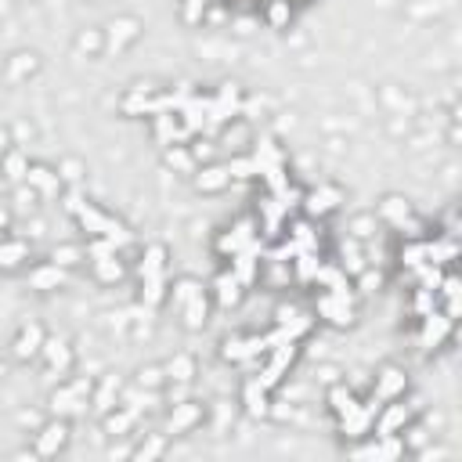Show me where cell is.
Segmentation results:
<instances>
[{
  "instance_id": "40",
  "label": "cell",
  "mask_w": 462,
  "mask_h": 462,
  "mask_svg": "<svg viewBox=\"0 0 462 462\" xmlns=\"http://www.w3.org/2000/svg\"><path fill=\"white\" fill-rule=\"evenodd\" d=\"M170 375L184 383L188 375H192V358H174V362H170Z\"/></svg>"
},
{
  "instance_id": "24",
  "label": "cell",
  "mask_w": 462,
  "mask_h": 462,
  "mask_svg": "<svg viewBox=\"0 0 462 462\" xmlns=\"http://www.w3.org/2000/svg\"><path fill=\"white\" fill-rule=\"evenodd\" d=\"M260 209H264V217H267V235H278V224H282V214H285V206L271 195V199H264L260 202Z\"/></svg>"
},
{
  "instance_id": "12",
  "label": "cell",
  "mask_w": 462,
  "mask_h": 462,
  "mask_svg": "<svg viewBox=\"0 0 462 462\" xmlns=\"http://www.w3.org/2000/svg\"><path fill=\"white\" fill-rule=\"evenodd\" d=\"M401 440H394V437H383V445H372V448H358L354 452V459H375V462H394V459H401Z\"/></svg>"
},
{
  "instance_id": "7",
  "label": "cell",
  "mask_w": 462,
  "mask_h": 462,
  "mask_svg": "<svg viewBox=\"0 0 462 462\" xmlns=\"http://www.w3.org/2000/svg\"><path fill=\"white\" fill-rule=\"evenodd\" d=\"M452 332V318L448 314H426V325H423V336H419V343H423L426 350H433V347H440L445 343V336Z\"/></svg>"
},
{
  "instance_id": "25",
  "label": "cell",
  "mask_w": 462,
  "mask_h": 462,
  "mask_svg": "<svg viewBox=\"0 0 462 462\" xmlns=\"http://www.w3.org/2000/svg\"><path fill=\"white\" fill-rule=\"evenodd\" d=\"M257 163H260V174L267 170V166H278L282 163V152H278V144L271 141V137H264L260 141V149H257V156H253Z\"/></svg>"
},
{
  "instance_id": "19",
  "label": "cell",
  "mask_w": 462,
  "mask_h": 462,
  "mask_svg": "<svg viewBox=\"0 0 462 462\" xmlns=\"http://www.w3.org/2000/svg\"><path fill=\"white\" fill-rule=\"evenodd\" d=\"M199 415H202V408H199V405H177V408H174V415H170V433L188 430Z\"/></svg>"
},
{
  "instance_id": "10",
  "label": "cell",
  "mask_w": 462,
  "mask_h": 462,
  "mask_svg": "<svg viewBox=\"0 0 462 462\" xmlns=\"http://www.w3.org/2000/svg\"><path fill=\"white\" fill-rule=\"evenodd\" d=\"M253 228H257L253 221H239V224H235V231H231V235H224V239H221V253H231V257H235L239 249H246L249 242L257 239V235H253Z\"/></svg>"
},
{
  "instance_id": "33",
  "label": "cell",
  "mask_w": 462,
  "mask_h": 462,
  "mask_svg": "<svg viewBox=\"0 0 462 462\" xmlns=\"http://www.w3.org/2000/svg\"><path fill=\"white\" fill-rule=\"evenodd\" d=\"M292 242H297L300 249H314V246H318V239H314V231H311L307 224H297V228H292Z\"/></svg>"
},
{
  "instance_id": "1",
  "label": "cell",
  "mask_w": 462,
  "mask_h": 462,
  "mask_svg": "<svg viewBox=\"0 0 462 462\" xmlns=\"http://www.w3.org/2000/svg\"><path fill=\"white\" fill-rule=\"evenodd\" d=\"M73 206V214L80 217V224L91 231V235H101V239H112L116 246H131L134 242V235L127 228H123L119 221H112V217H105V214H98L94 206H87V202H80V199H73L69 202Z\"/></svg>"
},
{
  "instance_id": "20",
  "label": "cell",
  "mask_w": 462,
  "mask_h": 462,
  "mask_svg": "<svg viewBox=\"0 0 462 462\" xmlns=\"http://www.w3.org/2000/svg\"><path fill=\"white\" fill-rule=\"evenodd\" d=\"M26 177H29V184H36L44 195H54V192H58V177H54L51 170H44V166H29Z\"/></svg>"
},
{
  "instance_id": "38",
  "label": "cell",
  "mask_w": 462,
  "mask_h": 462,
  "mask_svg": "<svg viewBox=\"0 0 462 462\" xmlns=\"http://www.w3.org/2000/svg\"><path fill=\"white\" fill-rule=\"evenodd\" d=\"M26 170H29V166H26V156H22V152H15V156H8V177H11V181H18V177H26Z\"/></svg>"
},
{
  "instance_id": "3",
  "label": "cell",
  "mask_w": 462,
  "mask_h": 462,
  "mask_svg": "<svg viewBox=\"0 0 462 462\" xmlns=\"http://www.w3.org/2000/svg\"><path fill=\"white\" fill-rule=\"evenodd\" d=\"M231 116H239V87L235 83H224L221 94L209 101V112H206V131H217L221 123H228Z\"/></svg>"
},
{
  "instance_id": "21",
  "label": "cell",
  "mask_w": 462,
  "mask_h": 462,
  "mask_svg": "<svg viewBox=\"0 0 462 462\" xmlns=\"http://www.w3.org/2000/svg\"><path fill=\"white\" fill-rule=\"evenodd\" d=\"M184 322H188V329H199L206 322V297H202V289L184 304Z\"/></svg>"
},
{
  "instance_id": "11",
  "label": "cell",
  "mask_w": 462,
  "mask_h": 462,
  "mask_svg": "<svg viewBox=\"0 0 462 462\" xmlns=\"http://www.w3.org/2000/svg\"><path fill=\"white\" fill-rule=\"evenodd\" d=\"M408 387V375L401 368H387L380 375V383H375V401H390V397H397Z\"/></svg>"
},
{
  "instance_id": "46",
  "label": "cell",
  "mask_w": 462,
  "mask_h": 462,
  "mask_svg": "<svg viewBox=\"0 0 462 462\" xmlns=\"http://www.w3.org/2000/svg\"><path fill=\"white\" fill-rule=\"evenodd\" d=\"M362 285H365V292H372V285H380V275H365Z\"/></svg>"
},
{
  "instance_id": "44",
  "label": "cell",
  "mask_w": 462,
  "mask_h": 462,
  "mask_svg": "<svg viewBox=\"0 0 462 462\" xmlns=\"http://www.w3.org/2000/svg\"><path fill=\"white\" fill-rule=\"evenodd\" d=\"M430 292H433V289H419V297H415V311H419V314H430V307H433Z\"/></svg>"
},
{
  "instance_id": "4",
  "label": "cell",
  "mask_w": 462,
  "mask_h": 462,
  "mask_svg": "<svg viewBox=\"0 0 462 462\" xmlns=\"http://www.w3.org/2000/svg\"><path fill=\"white\" fill-rule=\"evenodd\" d=\"M292 358H297V347H292V340H285V343H278V347H271V362H267V368L260 372V387L264 390H271L278 380H282V372L292 365Z\"/></svg>"
},
{
  "instance_id": "22",
  "label": "cell",
  "mask_w": 462,
  "mask_h": 462,
  "mask_svg": "<svg viewBox=\"0 0 462 462\" xmlns=\"http://www.w3.org/2000/svg\"><path fill=\"white\" fill-rule=\"evenodd\" d=\"M246 408L253 412V415H267V390L257 380L246 383Z\"/></svg>"
},
{
  "instance_id": "23",
  "label": "cell",
  "mask_w": 462,
  "mask_h": 462,
  "mask_svg": "<svg viewBox=\"0 0 462 462\" xmlns=\"http://www.w3.org/2000/svg\"><path fill=\"white\" fill-rule=\"evenodd\" d=\"M26 257H29L26 242H4V239H0V267H15L18 260H26Z\"/></svg>"
},
{
  "instance_id": "14",
  "label": "cell",
  "mask_w": 462,
  "mask_h": 462,
  "mask_svg": "<svg viewBox=\"0 0 462 462\" xmlns=\"http://www.w3.org/2000/svg\"><path fill=\"white\" fill-rule=\"evenodd\" d=\"M61 282H66V271L58 267V260L47 264V267H36L33 275H29V285L33 289H58Z\"/></svg>"
},
{
  "instance_id": "2",
  "label": "cell",
  "mask_w": 462,
  "mask_h": 462,
  "mask_svg": "<svg viewBox=\"0 0 462 462\" xmlns=\"http://www.w3.org/2000/svg\"><path fill=\"white\" fill-rule=\"evenodd\" d=\"M163 267H166V249L163 246H149L141 260V278H144V304L156 307L163 300Z\"/></svg>"
},
{
  "instance_id": "16",
  "label": "cell",
  "mask_w": 462,
  "mask_h": 462,
  "mask_svg": "<svg viewBox=\"0 0 462 462\" xmlns=\"http://www.w3.org/2000/svg\"><path fill=\"white\" fill-rule=\"evenodd\" d=\"M408 423V408L405 405H394V408H387V415L380 419V437H394L397 430H401Z\"/></svg>"
},
{
  "instance_id": "45",
  "label": "cell",
  "mask_w": 462,
  "mask_h": 462,
  "mask_svg": "<svg viewBox=\"0 0 462 462\" xmlns=\"http://www.w3.org/2000/svg\"><path fill=\"white\" fill-rule=\"evenodd\" d=\"M159 452H163V445H159V440H152L149 448H141V452H137V459H152V455H159Z\"/></svg>"
},
{
  "instance_id": "34",
  "label": "cell",
  "mask_w": 462,
  "mask_h": 462,
  "mask_svg": "<svg viewBox=\"0 0 462 462\" xmlns=\"http://www.w3.org/2000/svg\"><path fill=\"white\" fill-rule=\"evenodd\" d=\"M401 264L412 267V271H415L419 264H426V246H408L405 253H401Z\"/></svg>"
},
{
  "instance_id": "35",
  "label": "cell",
  "mask_w": 462,
  "mask_h": 462,
  "mask_svg": "<svg viewBox=\"0 0 462 462\" xmlns=\"http://www.w3.org/2000/svg\"><path fill=\"white\" fill-rule=\"evenodd\" d=\"M415 271H419V278H423V289H437V285H440V271H437V264H419Z\"/></svg>"
},
{
  "instance_id": "37",
  "label": "cell",
  "mask_w": 462,
  "mask_h": 462,
  "mask_svg": "<svg viewBox=\"0 0 462 462\" xmlns=\"http://www.w3.org/2000/svg\"><path fill=\"white\" fill-rule=\"evenodd\" d=\"M267 18H271V26H285V18H289V0H275V4L267 8Z\"/></svg>"
},
{
  "instance_id": "9",
  "label": "cell",
  "mask_w": 462,
  "mask_h": 462,
  "mask_svg": "<svg viewBox=\"0 0 462 462\" xmlns=\"http://www.w3.org/2000/svg\"><path fill=\"white\" fill-rule=\"evenodd\" d=\"M318 311L325 314V318H329L332 325H350V322H354V314H350V300H340V297H332V292L318 297Z\"/></svg>"
},
{
  "instance_id": "39",
  "label": "cell",
  "mask_w": 462,
  "mask_h": 462,
  "mask_svg": "<svg viewBox=\"0 0 462 462\" xmlns=\"http://www.w3.org/2000/svg\"><path fill=\"white\" fill-rule=\"evenodd\" d=\"M137 412H119V415H109V433H123L131 423H134Z\"/></svg>"
},
{
  "instance_id": "26",
  "label": "cell",
  "mask_w": 462,
  "mask_h": 462,
  "mask_svg": "<svg viewBox=\"0 0 462 462\" xmlns=\"http://www.w3.org/2000/svg\"><path fill=\"white\" fill-rule=\"evenodd\" d=\"M459 253V249H455V242H445V239H440V242H430L426 246V264H445V260H452Z\"/></svg>"
},
{
  "instance_id": "31",
  "label": "cell",
  "mask_w": 462,
  "mask_h": 462,
  "mask_svg": "<svg viewBox=\"0 0 462 462\" xmlns=\"http://www.w3.org/2000/svg\"><path fill=\"white\" fill-rule=\"evenodd\" d=\"M297 275L304 278V282H314V275H318V257L314 253H297Z\"/></svg>"
},
{
  "instance_id": "15",
  "label": "cell",
  "mask_w": 462,
  "mask_h": 462,
  "mask_svg": "<svg viewBox=\"0 0 462 462\" xmlns=\"http://www.w3.org/2000/svg\"><path fill=\"white\" fill-rule=\"evenodd\" d=\"M61 445H66V426H61V423H51L44 433H40V445H36V452H40V455H54Z\"/></svg>"
},
{
  "instance_id": "30",
  "label": "cell",
  "mask_w": 462,
  "mask_h": 462,
  "mask_svg": "<svg viewBox=\"0 0 462 462\" xmlns=\"http://www.w3.org/2000/svg\"><path fill=\"white\" fill-rule=\"evenodd\" d=\"M329 405H332V412H336V415H343V412H350L358 401L350 397V390H347V387H332V390H329Z\"/></svg>"
},
{
  "instance_id": "42",
  "label": "cell",
  "mask_w": 462,
  "mask_h": 462,
  "mask_svg": "<svg viewBox=\"0 0 462 462\" xmlns=\"http://www.w3.org/2000/svg\"><path fill=\"white\" fill-rule=\"evenodd\" d=\"M166 159H170L174 166H181V170H188V166H192V156L181 152V149H170V152H166Z\"/></svg>"
},
{
  "instance_id": "8",
  "label": "cell",
  "mask_w": 462,
  "mask_h": 462,
  "mask_svg": "<svg viewBox=\"0 0 462 462\" xmlns=\"http://www.w3.org/2000/svg\"><path fill=\"white\" fill-rule=\"evenodd\" d=\"M91 394V383L87 380H80V383H73V387H66V390H58L54 394V412H83V397Z\"/></svg>"
},
{
  "instance_id": "17",
  "label": "cell",
  "mask_w": 462,
  "mask_h": 462,
  "mask_svg": "<svg viewBox=\"0 0 462 462\" xmlns=\"http://www.w3.org/2000/svg\"><path fill=\"white\" fill-rule=\"evenodd\" d=\"M228 181H231L228 166H209V170H202V174L195 177V184L202 188V192H217V188H224Z\"/></svg>"
},
{
  "instance_id": "32",
  "label": "cell",
  "mask_w": 462,
  "mask_h": 462,
  "mask_svg": "<svg viewBox=\"0 0 462 462\" xmlns=\"http://www.w3.org/2000/svg\"><path fill=\"white\" fill-rule=\"evenodd\" d=\"M228 174L231 177H257L260 174V163L257 159H231L228 163Z\"/></svg>"
},
{
  "instance_id": "13",
  "label": "cell",
  "mask_w": 462,
  "mask_h": 462,
  "mask_svg": "<svg viewBox=\"0 0 462 462\" xmlns=\"http://www.w3.org/2000/svg\"><path fill=\"white\" fill-rule=\"evenodd\" d=\"M336 202H340V192H336V188H322V192L304 195V206H307V214H311V217L329 214V209H336Z\"/></svg>"
},
{
  "instance_id": "36",
  "label": "cell",
  "mask_w": 462,
  "mask_h": 462,
  "mask_svg": "<svg viewBox=\"0 0 462 462\" xmlns=\"http://www.w3.org/2000/svg\"><path fill=\"white\" fill-rule=\"evenodd\" d=\"M116 387H119V383H116V375H112V380H105V387H101V394H98V405H94L98 412H109V408H112V394H116Z\"/></svg>"
},
{
  "instance_id": "43",
  "label": "cell",
  "mask_w": 462,
  "mask_h": 462,
  "mask_svg": "<svg viewBox=\"0 0 462 462\" xmlns=\"http://www.w3.org/2000/svg\"><path fill=\"white\" fill-rule=\"evenodd\" d=\"M195 292H199L195 282H181V285H177V304H188V300L195 297Z\"/></svg>"
},
{
  "instance_id": "29",
  "label": "cell",
  "mask_w": 462,
  "mask_h": 462,
  "mask_svg": "<svg viewBox=\"0 0 462 462\" xmlns=\"http://www.w3.org/2000/svg\"><path fill=\"white\" fill-rule=\"evenodd\" d=\"M44 350H47V362H51V368H54V372H66V365H69V350H66V343L47 340V343H44Z\"/></svg>"
},
{
  "instance_id": "27",
  "label": "cell",
  "mask_w": 462,
  "mask_h": 462,
  "mask_svg": "<svg viewBox=\"0 0 462 462\" xmlns=\"http://www.w3.org/2000/svg\"><path fill=\"white\" fill-rule=\"evenodd\" d=\"M94 271H98L101 282H116V278L123 275V264L116 260V253H112V257H98V260H94Z\"/></svg>"
},
{
  "instance_id": "5",
  "label": "cell",
  "mask_w": 462,
  "mask_h": 462,
  "mask_svg": "<svg viewBox=\"0 0 462 462\" xmlns=\"http://www.w3.org/2000/svg\"><path fill=\"white\" fill-rule=\"evenodd\" d=\"M380 405H383V401H375V397H372L368 405H354L350 412H343V415H340V419H343L340 430H343L347 437H362V433H368V426H372L375 412H380Z\"/></svg>"
},
{
  "instance_id": "41",
  "label": "cell",
  "mask_w": 462,
  "mask_h": 462,
  "mask_svg": "<svg viewBox=\"0 0 462 462\" xmlns=\"http://www.w3.org/2000/svg\"><path fill=\"white\" fill-rule=\"evenodd\" d=\"M116 249H119V246H116L112 239H101V242H94V246H91V257H94V260H98V257H112Z\"/></svg>"
},
{
  "instance_id": "18",
  "label": "cell",
  "mask_w": 462,
  "mask_h": 462,
  "mask_svg": "<svg viewBox=\"0 0 462 462\" xmlns=\"http://www.w3.org/2000/svg\"><path fill=\"white\" fill-rule=\"evenodd\" d=\"M40 340H44L40 329L36 325H26L22 336H18V343H15V354H18V358H33V354L40 350Z\"/></svg>"
},
{
  "instance_id": "28",
  "label": "cell",
  "mask_w": 462,
  "mask_h": 462,
  "mask_svg": "<svg viewBox=\"0 0 462 462\" xmlns=\"http://www.w3.org/2000/svg\"><path fill=\"white\" fill-rule=\"evenodd\" d=\"M217 292H221V304H235L239 297H242V285H239V278L235 275H221L217 278Z\"/></svg>"
},
{
  "instance_id": "6",
  "label": "cell",
  "mask_w": 462,
  "mask_h": 462,
  "mask_svg": "<svg viewBox=\"0 0 462 462\" xmlns=\"http://www.w3.org/2000/svg\"><path fill=\"white\" fill-rule=\"evenodd\" d=\"M260 249H264V246L253 239L246 249H239L235 260H231V275L239 278V285H249V282L257 278V257H260Z\"/></svg>"
}]
</instances>
